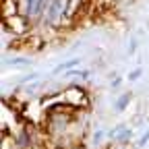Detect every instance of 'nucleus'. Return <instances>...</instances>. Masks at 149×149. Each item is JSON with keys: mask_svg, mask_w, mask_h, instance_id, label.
I'll use <instances>...</instances> for the list:
<instances>
[{"mask_svg": "<svg viewBox=\"0 0 149 149\" xmlns=\"http://www.w3.org/2000/svg\"><path fill=\"white\" fill-rule=\"evenodd\" d=\"M66 6H68L66 0H54L48 8V23H58V19L66 13Z\"/></svg>", "mask_w": 149, "mask_h": 149, "instance_id": "1", "label": "nucleus"}, {"mask_svg": "<svg viewBox=\"0 0 149 149\" xmlns=\"http://www.w3.org/2000/svg\"><path fill=\"white\" fill-rule=\"evenodd\" d=\"M79 64V58H70V60H66V62H62V64H58L54 70H52V74H58V72H66V68H70V66H77Z\"/></svg>", "mask_w": 149, "mask_h": 149, "instance_id": "2", "label": "nucleus"}, {"mask_svg": "<svg viewBox=\"0 0 149 149\" xmlns=\"http://www.w3.org/2000/svg\"><path fill=\"white\" fill-rule=\"evenodd\" d=\"M25 13L29 17L37 15V13H40V0H25Z\"/></svg>", "mask_w": 149, "mask_h": 149, "instance_id": "3", "label": "nucleus"}, {"mask_svg": "<svg viewBox=\"0 0 149 149\" xmlns=\"http://www.w3.org/2000/svg\"><path fill=\"white\" fill-rule=\"evenodd\" d=\"M130 97H133V95H130V93H122V95L118 97V102H116V106H114V108H116L118 112H120V110H124V108L128 106V102H130Z\"/></svg>", "mask_w": 149, "mask_h": 149, "instance_id": "4", "label": "nucleus"}, {"mask_svg": "<svg viewBox=\"0 0 149 149\" xmlns=\"http://www.w3.org/2000/svg\"><path fill=\"white\" fill-rule=\"evenodd\" d=\"M6 64H13V66L23 64V66H27V64H31V60L29 58H10V60H6Z\"/></svg>", "mask_w": 149, "mask_h": 149, "instance_id": "5", "label": "nucleus"}, {"mask_svg": "<svg viewBox=\"0 0 149 149\" xmlns=\"http://www.w3.org/2000/svg\"><path fill=\"white\" fill-rule=\"evenodd\" d=\"M68 77H89L91 70H66Z\"/></svg>", "mask_w": 149, "mask_h": 149, "instance_id": "6", "label": "nucleus"}, {"mask_svg": "<svg viewBox=\"0 0 149 149\" xmlns=\"http://www.w3.org/2000/svg\"><path fill=\"white\" fill-rule=\"evenodd\" d=\"M124 128H126L124 124H118L116 128H112V130H110V137H112V139H118V135L122 133V130H124Z\"/></svg>", "mask_w": 149, "mask_h": 149, "instance_id": "7", "label": "nucleus"}, {"mask_svg": "<svg viewBox=\"0 0 149 149\" xmlns=\"http://www.w3.org/2000/svg\"><path fill=\"white\" fill-rule=\"evenodd\" d=\"M141 74H143V68H135L133 72L128 74V81H137V79L141 77Z\"/></svg>", "mask_w": 149, "mask_h": 149, "instance_id": "8", "label": "nucleus"}, {"mask_svg": "<svg viewBox=\"0 0 149 149\" xmlns=\"http://www.w3.org/2000/svg\"><path fill=\"white\" fill-rule=\"evenodd\" d=\"M147 141H149V130H147V133L139 139V147H145V145H147Z\"/></svg>", "mask_w": 149, "mask_h": 149, "instance_id": "9", "label": "nucleus"}, {"mask_svg": "<svg viewBox=\"0 0 149 149\" xmlns=\"http://www.w3.org/2000/svg\"><path fill=\"white\" fill-rule=\"evenodd\" d=\"M135 50H137V40L133 37V40H130V46H128V54H135Z\"/></svg>", "mask_w": 149, "mask_h": 149, "instance_id": "10", "label": "nucleus"}, {"mask_svg": "<svg viewBox=\"0 0 149 149\" xmlns=\"http://www.w3.org/2000/svg\"><path fill=\"white\" fill-rule=\"evenodd\" d=\"M102 137H104V133H102V130H97L95 137H93V143H100V141H102Z\"/></svg>", "mask_w": 149, "mask_h": 149, "instance_id": "11", "label": "nucleus"}]
</instances>
